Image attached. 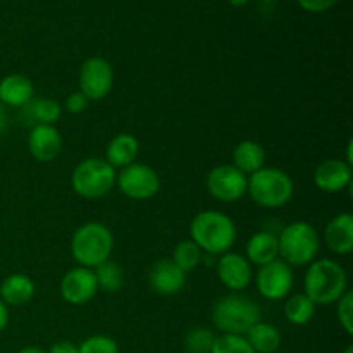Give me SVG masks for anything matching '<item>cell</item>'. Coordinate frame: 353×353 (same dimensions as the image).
Listing matches in <instances>:
<instances>
[{
	"instance_id": "f546056e",
	"label": "cell",
	"mask_w": 353,
	"mask_h": 353,
	"mask_svg": "<svg viewBox=\"0 0 353 353\" xmlns=\"http://www.w3.org/2000/svg\"><path fill=\"white\" fill-rule=\"evenodd\" d=\"M78 348L79 353H119L116 341L105 334H95V336L86 338Z\"/></svg>"
},
{
	"instance_id": "f1b7e54d",
	"label": "cell",
	"mask_w": 353,
	"mask_h": 353,
	"mask_svg": "<svg viewBox=\"0 0 353 353\" xmlns=\"http://www.w3.org/2000/svg\"><path fill=\"white\" fill-rule=\"evenodd\" d=\"M210 353H255L254 348L248 345L247 338L238 334H221L214 341Z\"/></svg>"
},
{
	"instance_id": "e575fe53",
	"label": "cell",
	"mask_w": 353,
	"mask_h": 353,
	"mask_svg": "<svg viewBox=\"0 0 353 353\" xmlns=\"http://www.w3.org/2000/svg\"><path fill=\"white\" fill-rule=\"evenodd\" d=\"M9 324V307L0 300V333L7 327Z\"/></svg>"
},
{
	"instance_id": "74e56055",
	"label": "cell",
	"mask_w": 353,
	"mask_h": 353,
	"mask_svg": "<svg viewBox=\"0 0 353 353\" xmlns=\"http://www.w3.org/2000/svg\"><path fill=\"white\" fill-rule=\"evenodd\" d=\"M230 3L234 7H243V6H247L248 0H230Z\"/></svg>"
},
{
	"instance_id": "d6986e66",
	"label": "cell",
	"mask_w": 353,
	"mask_h": 353,
	"mask_svg": "<svg viewBox=\"0 0 353 353\" xmlns=\"http://www.w3.org/2000/svg\"><path fill=\"white\" fill-rule=\"evenodd\" d=\"M34 283L26 274H10L0 285V300L7 307H21L34 296Z\"/></svg>"
},
{
	"instance_id": "5bb4252c",
	"label": "cell",
	"mask_w": 353,
	"mask_h": 353,
	"mask_svg": "<svg viewBox=\"0 0 353 353\" xmlns=\"http://www.w3.org/2000/svg\"><path fill=\"white\" fill-rule=\"evenodd\" d=\"M62 147H64V140L57 128L48 126V124L31 126L28 148L38 162H52L54 159H57L61 155Z\"/></svg>"
},
{
	"instance_id": "836d02e7",
	"label": "cell",
	"mask_w": 353,
	"mask_h": 353,
	"mask_svg": "<svg viewBox=\"0 0 353 353\" xmlns=\"http://www.w3.org/2000/svg\"><path fill=\"white\" fill-rule=\"evenodd\" d=\"M47 353H79V348L72 341H57V343L52 345L50 352Z\"/></svg>"
},
{
	"instance_id": "4316f807",
	"label": "cell",
	"mask_w": 353,
	"mask_h": 353,
	"mask_svg": "<svg viewBox=\"0 0 353 353\" xmlns=\"http://www.w3.org/2000/svg\"><path fill=\"white\" fill-rule=\"evenodd\" d=\"M202 255L203 252L200 250L192 240H183L174 247L171 261L174 262L185 274H188L193 269L199 268V264L202 262Z\"/></svg>"
},
{
	"instance_id": "4fadbf2b",
	"label": "cell",
	"mask_w": 353,
	"mask_h": 353,
	"mask_svg": "<svg viewBox=\"0 0 353 353\" xmlns=\"http://www.w3.org/2000/svg\"><path fill=\"white\" fill-rule=\"evenodd\" d=\"M216 269L219 281L228 290L236 293L248 288V285L252 283V278H254L252 264L247 261V257H243L241 254H236V252H226V254L221 255Z\"/></svg>"
},
{
	"instance_id": "f35d334b",
	"label": "cell",
	"mask_w": 353,
	"mask_h": 353,
	"mask_svg": "<svg viewBox=\"0 0 353 353\" xmlns=\"http://www.w3.org/2000/svg\"><path fill=\"white\" fill-rule=\"evenodd\" d=\"M343 353H353V347H352V345H348V347L343 350Z\"/></svg>"
},
{
	"instance_id": "d6a6232c",
	"label": "cell",
	"mask_w": 353,
	"mask_h": 353,
	"mask_svg": "<svg viewBox=\"0 0 353 353\" xmlns=\"http://www.w3.org/2000/svg\"><path fill=\"white\" fill-rule=\"evenodd\" d=\"M296 2L309 12H324V10L331 9L338 0H296Z\"/></svg>"
},
{
	"instance_id": "277c9868",
	"label": "cell",
	"mask_w": 353,
	"mask_h": 353,
	"mask_svg": "<svg viewBox=\"0 0 353 353\" xmlns=\"http://www.w3.org/2000/svg\"><path fill=\"white\" fill-rule=\"evenodd\" d=\"M295 185L285 171L278 168H262L247 176V193L264 209H279L293 199Z\"/></svg>"
},
{
	"instance_id": "4dcf8cb0",
	"label": "cell",
	"mask_w": 353,
	"mask_h": 353,
	"mask_svg": "<svg viewBox=\"0 0 353 353\" xmlns=\"http://www.w3.org/2000/svg\"><path fill=\"white\" fill-rule=\"evenodd\" d=\"M336 314L340 326L348 334L353 333V293L348 290L343 296L336 302Z\"/></svg>"
},
{
	"instance_id": "44dd1931",
	"label": "cell",
	"mask_w": 353,
	"mask_h": 353,
	"mask_svg": "<svg viewBox=\"0 0 353 353\" xmlns=\"http://www.w3.org/2000/svg\"><path fill=\"white\" fill-rule=\"evenodd\" d=\"M138 150H140V145L133 134H116L105 148V161L117 171L137 162Z\"/></svg>"
},
{
	"instance_id": "ffe728a7",
	"label": "cell",
	"mask_w": 353,
	"mask_h": 353,
	"mask_svg": "<svg viewBox=\"0 0 353 353\" xmlns=\"http://www.w3.org/2000/svg\"><path fill=\"white\" fill-rule=\"evenodd\" d=\"M276 259H279L278 236L271 231H259L252 234L247 241V261L262 268Z\"/></svg>"
},
{
	"instance_id": "8992f818",
	"label": "cell",
	"mask_w": 353,
	"mask_h": 353,
	"mask_svg": "<svg viewBox=\"0 0 353 353\" xmlns=\"http://www.w3.org/2000/svg\"><path fill=\"white\" fill-rule=\"evenodd\" d=\"M279 259L288 265H309L319 254L321 240L316 228L305 221L288 224L278 236Z\"/></svg>"
},
{
	"instance_id": "8d00e7d4",
	"label": "cell",
	"mask_w": 353,
	"mask_h": 353,
	"mask_svg": "<svg viewBox=\"0 0 353 353\" xmlns=\"http://www.w3.org/2000/svg\"><path fill=\"white\" fill-rule=\"evenodd\" d=\"M17 353H47V352L41 350V348H38V347H26V348H23V350H19Z\"/></svg>"
},
{
	"instance_id": "d590c367",
	"label": "cell",
	"mask_w": 353,
	"mask_h": 353,
	"mask_svg": "<svg viewBox=\"0 0 353 353\" xmlns=\"http://www.w3.org/2000/svg\"><path fill=\"white\" fill-rule=\"evenodd\" d=\"M9 128V114H7V107L0 103V137L7 131Z\"/></svg>"
},
{
	"instance_id": "6da1fadb",
	"label": "cell",
	"mask_w": 353,
	"mask_h": 353,
	"mask_svg": "<svg viewBox=\"0 0 353 353\" xmlns=\"http://www.w3.org/2000/svg\"><path fill=\"white\" fill-rule=\"evenodd\" d=\"M190 240L209 255H223L236 241V226L228 214L221 210H203L192 219Z\"/></svg>"
},
{
	"instance_id": "3957f363",
	"label": "cell",
	"mask_w": 353,
	"mask_h": 353,
	"mask_svg": "<svg viewBox=\"0 0 353 353\" xmlns=\"http://www.w3.org/2000/svg\"><path fill=\"white\" fill-rule=\"evenodd\" d=\"M114 248V236L102 223H86L71 238V255L78 265L95 269L109 261Z\"/></svg>"
},
{
	"instance_id": "7402d4cb",
	"label": "cell",
	"mask_w": 353,
	"mask_h": 353,
	"mask_svg": "<svg viewBox=\"0 0 353 353\" xmlns=\"http://www.w3.org/2000/svg\"><path fill=\"white\" fill-rule=\"evenodd\" d=\"M265 150L261 143L254 140H243L234 147L233 165L245 176H250L264 168Z\"/></svg>"
},
{
	"instance_id": "5b68a950",
	"label": "cell",
	"mask_w": 353,
	"mask_h": 353,
	"mask_svg": "<svg viewBox=\"0 0 353 353\" xmlns=\"http://www.w3.org/2000/svg\"><path fill=\"white\" fill-rule=\"evenodd\" d=\"M212 323L223 334L245 336L252 326L261 323V307L248 296L231 293L214 305Z\"/></svg>"
},
{
	"instance_id": "83f0119b",
	"label": "cell",
	"mask_w": 353,
	"mask_h": 353,
	"mask_svg": "<svg viewBox=\"0 0 353 353\" xmlns=\"http://www.w3.org/2000/svg\"><path fill=\"white\" fill-rule=\"evenodd\" d=\"M216 334L207 327H193L185 336V348L188 353H210L212 352Z\"/></svg>"
},
{
	"instance_id": "8fae6325",
	"label": "cell",
	"mask_w": 353,
	"mask_h": 353,
	"mask_svg": "<svg viewBox=\"0 0 353 353\" xmlns=\"http://www.w3.org/2000/svg\"><path fill=\"white\" fill-rule=\"evenodd\" d=\"M293 283H295V278H293L292 265H288L281 259H276L259 268L257 288L264 299L272 300V302L285 300L292 292Z\"/></svg>"
},
{
	"instance_id": "1f68e13d",
	"label": "cell",
	"mask_w": 353,
	"mask_h": 353,
	"mask_svg": "<svg viewBox=\"0 0 353 353\" xmlns=\"http://www.w3.org/2000/svg\"><path fill=\"white\" fill-rule=\"evenodd\" d=\"M88 103H90V100L86 99V97L78 90V92H72L71 95L65 99L64 107L69 114H81V112H85L86 107H88Z\"/></svg>"
},
{
	"instance_id": "ac0fdd59",
	"label": "cell",
	"mask_w": 353,
	"mask_h": 353,
	"mask_svg": "<svg viewBox=\"0 0 353 353\" xmlns=\"http://www.w3.org/2000/svg\"><path fill=\"white\" fill-rule=\"evenodd\" d=\"M34 99V86L28 76L9 74L0 79V103L23 109Z\"/></svg>"
},
{
	"instance_id": "52a82bcc",
	"label": "cell",
	"mask_w": 353,
	"mask_h": 353,
	"mask_svg": "<svg viewBox=\"0 0 353 353\" xmlns=\"http://www.w3.org/2000/svg\"><path fill=\"white\" fill-rule=\"evenodd\" d=\"M117 171L100 157H90L79 162L71 174V186L76 195L88 200L109 195L116 186Z\"/></svg>"
},
{
	"instance_id": "7c38bea8",
	"label": "cell",
	"mask_w": 353,
	"mask_h": 353,
	"mask_svg": "<svg viewBox=\"0 0 353 353\" xmlns=\"http://www.w3.org/2000/svg\"><path fill=\"white\" fill-rule=\"evenodd\" d=\"M59 290H61V296L64 299V302L71 303V305H85V303L92 302V299L99 292L95 272L93 269L81 268V265L69 269L62 276Z\"/></svg>"
},
{
	"instance_id": "484cf974",
	"label": "cell",
	"mask_w": 353,
	"mask_h": 353,
	"mask_svg": "<svg viewBox=\"0 0 353 353\" xmlns=\"http://www.w3.org/2000/svg\"><path fill=\"white\" fill-rule=\"evenodd\" d=\"M95 272L97 285H99V290L107 293H116L123 288L124 285V272L116 262L105 261L103 264H100L99 268L93 269Z\"/></svg>"
},
{
	"instance_id": "cb8c5ba5",
	"label": "cell",
	"mask_w": 353,
	"mask_h": 353,
	"mask_svg": "<svg viewBox=\"0 0 353 353\" xmlns=\"http://www.w3.org/2000/svg\"><path fill=\"white\" fill-rule=\"evenodd\" d=\"M245 338L255 353H274L281 345V333L278 327L262 321L252 326Z\"/></svg>"
},
{
	"instance_id": "9c48e42d",
	"label": "cell",
	"mask_w": 353,
	"mask_h": 353,
	"mask_svg": "<svg viewBox=\"0 0 353 353\" xmlns=\"http://www.w3.org/2000/svg\"><path fill=\"white\" fill-rule=\"evenodd\" d=\"M79 92L90 100L105 99L114 85V69L110 62L103 57H90L83 62L78 74Z\"/></svg>"
},
{
	"instance_id": "ba28073f",
	"label": "cell",
	"mask_w": 353,
	"mask_h": 353,
	"mask_svg": "<svg viewBox=\"0 0 353 353\" xmlns=\"http://www.w3.org/2000/svg\"><path fill=\"white\" fill-rule=\"evenodd\" d=\"M116 186L128 199L148 200L157 195L161 190V178L150 165L133 162V164L119 169Z\"/></svg>"
},
{
	"instance_id": "9a60e30c",
	"label": "cell",
	"mask_w": 353,
	"mask_h": 353,
	"mask_svg": "<svg viewBox=\"0 0 353 353\" xmlns=\"http://www.w3.org/2000/svg\"><path fill=\"white\" fill-rule=\"evenodd\" d=\"M314 183L324 193H338L352 186V165L341 159L323 161L314 171Z\"/></svg>"
},
{
	"instance_id": "2e32d148",
	"label": "cell",
	"mask_w": 353,
	"mask_h": 353,
	"mask_svg": "<svg viewBox=\"0 0 353 353\" xmlns=\"http://www.w3.org/2000/svg\"><path fill=\"white\" fill-rule=\"evenodd\" d=\"M148 285L155 293L164 296L176 295L186 285V274L171 261H157L148 272Z\"/></svg>"
},
{
	"instance_id": "e0dca14e",
	"label": "cell",
	"mask_w": 353,
	"mask_h": 353,
	"mask_svg": "<svg viewBox=\"0 0 353 353\" xmlns=\"http://www.w3.org/2000/svg\"><path fill=\"white\" fill-rule=\"evenodd\" d=\"M324 243L338 255H348L353 250V216L343 212L334 216L324 230Z\"/></svg>"
},
{
	"instance_id": "d4e9b609",
	"label": "cell",
	"mask_w": 353,
	"mask_h": 353,
	"mask_svg": "<svg viewBox=\"0 0 353 353\" xmlns=\"http://www.w3.org/2000/svg\"><path fill=\"white\" fill-rule=\"evenodd\" d=\"M316 307V303L305 293H299V295H293L286 300L285 316L295 326H305L314 319Z\"/></svg>"
},
{
	"instance_id": "603a6c76",
	"label": "cell",
	"mask_w": 353,
	"mask_h": 353,
	"mask_svg": "<svg viewBox=\"0 0 353 353\" xmlns=\"http://www.w3.org/2000/svg\"><path fill=\"white\" fill-rule=\"evenodd\" d=\"M23 110L31 126L37 124L54 126L62 116V105L54 99H33L26 107H23Z\"/></svg>"
},
{
	"instance_id": "30bf717a",
	"label": "cell",
	"mask_w": 353,
	"mask_h": 353,
	"mask_svg": "<svg viewBox=\"0 0 353 353\" xmlns=\"http://www.w3.org/2000/svg\"><path fill=\"white\" fill-rule=\"evenodd\" d=\"M207 190L219 202H238L247 195V176L233 164L216 165L207 176Z\"/></svg>"
},
{
	"instance_id": "7a4b0ae2",
	"label": "cell",
	"mask_w": 353,
	"mask_h": 353,
	"mask_svg": "<svg viewBox=\"0 0 353 353\" xmlns=\"http://www.w3.org/2000/svg\"><path fill=\"white\" fill-rule=\"evenodd\" d=\"M305 295L316 305L336 303L348 292V276L343 265L330 259H321L309 264L303 279Z\"/></svg>"
},
{
	"instance_id": "ab89813d",
	"label": "cell",
	"mask_w": 353,
	"mask_h": 353,
	"mask_svg": "<svg viewBox=\"0 0 353 353\" xmlns=\"http://www.w3.org/2000/svg\"><path fill=\"white\" fill-rule=\"evenodd\" d=\"M262 2H274V0H262Z\"/></svg>"
}]
</instances>
